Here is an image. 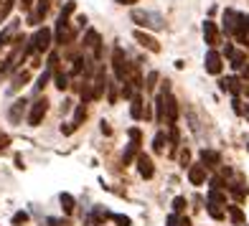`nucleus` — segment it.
<instances>
[{
	"label": "nucleus",
	"instance_id": "obj_1",
	"mask_svg": "<svg viewBox=\"0 0 249 226\" xmlns=\"http://www.w3.org/2000/svg\"><path fill=\"white\" fill-rule=\"evenodd\" d=\"M76 10V3L74 0H69V3H64V8H61V13H59V20H56V31H53V38H56V43L59 46H64V43H69L71 41V23H69V16Z\"/></svg>",
	"mask_w": 249,
	"mask_h": 226
},
{
	"label": "nucleus",
	"instance_id": "obj_2",
	"mask_svg": "<svg viewBox=\"0 0 249 226\" xmlns=\"http://www.w3.org/2000/svg\"><path fill=\"white\" fill-rule=\"evenodd\" d=\"M132 20L142 28H153V31H163L165 28V18L155 10H132Z\"/></svg>",
	"mask_w": 249,
	"mask_h": 226
},
{
	"label": "nucleus",
	"instance_id": "obj_3",
	"mask_svg": "<svg viewBox=\"0 0 249 226\" xmlns=\"http://www.w3.org/2000/svg\"><path fill=\"white\" fill-rule=\"evenodd\" d=\"M51 43H53V33H51V28H38V31L31 36V46H33V51H36V53L49 51V49H51Z\"/></svg>",
	"mask_w": 249,
	"mask_h": 226
},
{
	"label": "nucleus",
	"instance_id": "obj_4",
	"mask_svg": "<svg viewBox=\"0 0 249 226\" xmlns=\"http://www.w3.org/2000/svg\"><path fill=\"white\" fill-rule=\"evenodd\" d=\"M112 66H115L117 82L122 84L124 79H127V74H130V64H127V59H124V51L120 46H115V51H112Z\"/></svg>",
	"mask_w": 249,
	"mask_h": 226
},
{
	"label": "nucleus",
	"instance_id": "obj_5",
	"mask_svg": "<svg viewBox=\"0 0 249 226\" xmlns=\"http://www.w3.org/2000/svg\"><path fill=\"white\" fill-rule=\"evenodd\" d=\"M46 112H49V99H46V97H38V99L31 104V112H28V125H31V127L41 125V120L46 117Z\"/></svg>",
	"mask_w": 249,
	"mask_h": 226
},
{
	"label": "nucleus",
	"instance_id": "obj_6",
	"mask_svg": "<svg viewBox=\"0 0 249 226\" xmlns=\"http://www.w3.org/2000/svg\"><path fill=\"white\" fill-rule=\"evenodd\" d=\"M176 120H178V102H176V97L171 92H168L165 94V125L168 127H176Z\"/></svg>",
	"mask_w": 249,
	"mask_h": 226
},
{
	"label": "nucleus",
	"instance_id": "obj_7",
	"mask_svg": "<svg viewBox=\"0 0 249 226\" xmlns=\"http://www.w3.org/2000/svg\"><path fill=\"white\" fill-rule=\"evenodd\" d=\"M84 46L92 51V56L94 59H99L102 56V38H99V33L94 31V28H89L87 31V36H84Z\"/></svg>",
	"mask_w": 249,
	"mask_h": 226
},
{
	"label": "nucleus",
	"instance_id": "obj_8",
	"mask_svg": "<svg viewBox=\"0 0 249 226\" xmlns=\"http://www.w3.org/2000/svg\"><path fill=\"white\" fill-rule=\"evenodd\" d=\"M132 36H135V41H138L142 49H148V51H153V53H160V43H158V38L148 36L145 31H135Z\"/></svg>",
	"mask_w": 249,
	"mask_h": 226
},
{
	"label": "nucleus",
	"instance_id": "obj_9",
	"mask_svg": "<svg viewBox=\"0 0 249 226\" xmlns=\"http://www.w3.org/2000/svg\"><path fill=\"white\" fill-rule=\"evenodd\" d=\"M138 173H140L145 180H150V178L155 175V165H153V160H150V155H145V153L138 155Z\"/></svg>",
	"mask_w": 249,
	"mask_h": 226
},
{
	"label": "nucleus",
	"instance_id": "obj_10",
	"mask_svg": "<svg viewBox=\"0 0 249 226\" xmlns=\"http://www.w3.org/2000/svg\"><path fill=\"white\" fill-rule=\"evenodd\" d=\"M107 219H112V213H109L107 209H102V206H94L92 213H87L84 224H89V226H99V224H105Z\"/></svg>",
	"mask_w": 249,
	"mask_h": 226
},
{
	"label": "nucleus",
	"instance_id": "obj_11",
	"mask_svg": "<svg viewBox=\"0 0 249 226\" xmlns=\"http://www.w3.org/2000/svg\"><path fill=\"white\" fill-rule=\"evenodd\" d=\"M203 38H206V43H209L211 49L219 46L221 36H219V28H216V23H213V20H206V23H203Z\"/></svg>",
	"mask_w": 249,
	"mask_h": 226
},
{
	"label": "nucleus",
	"instance_id": "obj_12",
	"mask_svg": "<svg viewBox=\"0 0 249 226\" xmlns=\"http://www.w3.org/2000/svg\"><path fill=\"white\" fill-rule=\"evenodd\" d=\"M221 66H224V64H221V53L211 49V51L206 53V71H209V74H221Z\"/></svg>",
	"mask_w": 249,
	"mask_h": 226
},
{
	"label": "nucleus",
	"instance_id": "obj_13",
	"mask_svg": "<svg viewBox=\"0 0 249 226\" xmlns=\"http://www.w3.org/2000/svg\"><path fill=\"white\" fill-rule=\"evenodd\" d=\"M188 180L194 186H203V180H206V165L198 163V165H191L188 168Z\"/></svg>",
	"mask_w": 249,
	"mask_h": 226
},
{
	"label": "nucleus",
	"instance_id": "obj_14",
	"mask_svg": "<svg viewBox=\"0 0 249 226\" xmlns=\"http://www.w3.org/2000/svg\"><path fill=\"white\" fill-rule=\"evenodd\" d=\"M130 115H132V120H145V102L140 94H135L130 99Z\"/></svg>",
	"mask_w": 249,
	"mask_h": 226
},
{
	"label": "nucleus",
	"instance_id": "obj_15",
	"mask_svg": "<svg viewBox=\"0 0 249 226\" xmlns=\"http://www.w3.org/2000/svg\"><path fill=\"white\" fill-rule=\"evenodd\" d=\"M46 13H49V0H38V8L33 13H28V23H41L46 18Z\"/></svg>",
	"mask_w": 249,
	"mask_h": 226
},
{
	"label": "nucleus",
	"instance_id": "obj_16",
	"mask_svg": "<svg viewBox=\"0 0 249 226\" xmlns=\"http://www.w3.org/2000/svg\"><path fill=\"white\" fill-rule=\"evenodd\" d=\"M28 82H31V74H28L26 69H20V71L13 76V84H10V92H13V94H16V92H20V89H23Z\"/></svg>",
	"mask_w": 249,
	"mask_h": 226
},
{
	"label": "nucleus",
	"instance_id": "obj_17",
	"mask_svg": "<svg viewBox=\"0 0 249 226\" xmlns=\"http://www.w3.org/2000/svg\"><path fill=\"white\" fill-rule=\"evenodd\" d=\"M219 84H221L224 92H231V94H239L242 92V82L236 76H226V79H221Z\"/></svg>",
	"mask_w": 249,
	"mask_h": 226
},
{
	"label": "nucleus",
	"instance_id": "obj_18",
	"mask_svg": "<svg viewBox=\"0 0 249 226\" xmlns=\"http://www.w3.org/2000/svg\"><path fill=\"white\" fill-rule=\"evenodd\" d=\"M201 163L206 165V168H216L221 163V155L213 153V150H201Z\"/></svg>",
	"mask_w": 249,
	"mask_h": 226
},
{
	"label": "nucleus",
	"instance_id": "obj_19",
	"mask_svg": "<svg viewBox=\"0 0 249 226\" xmlns=\"http://www.w3.org/2000/svg\"><path fill=\"white\" fill-rule=\"evenodd\" d=\"M23 112H26V99H18L16 104L10 107V112H8L10 122H20V117H23Z\"/></svg>",
	"mask_w": 249,
	"mask_h": 226
},
{
	"label": "nucleus",
	"instance_id": "obj_20",
	"mask_svg": "<svg viewBox=\"0 0 249 226\" xmlns=\"http://www.w3.org/2000/svg\"><path fill=\"white\" fill-rule=\"evenodd\" d=\"M16 31H18V23H10V26H8V31L0 33V49H3L10 38H18V36H16Z\"/></svg>",
	"mask_w": 249,
	"mask_h": 226
},
{
	"label": "nucleus",
	"instance_id": "obj_21",
	"mask_svg": "<svg viewBox=\"0 0 249 226\" xmlns=\"http://www.w3.org/2000/svg\"><path fill=\"white\" fill-rule=\"evenodd\" d=\"M59 201H61L64 213H74V196H71V193H61V196H59Z\"/></svg>",
	"mask_w": 249,
	"mask_h": 226
},
{
	"label": "nucleus",
	"instance_id": "obj_22",
	"mask_svg": "<svg viewBox=\"0 0 249 226\" xmlns=\"http://www.w3.org/2000/svg\"><path fill=\"white\" fill-rule=\"evenodd\" d=\"M28 211H16L13 213V219H10V224H13V226H26L28 224Z\"/></svg>",
	"mask_w": 249,
	"mask_h": 226
},
{
	"label": "nucleus",
	"instance_id": "obj_23",
	"mask_svg": "<svg viewBox=\"0 0 249 226\" xmlns=\"http://www.w3.org/2000/svg\"><path fill=\"white\" fill-rule=\"evenodd\" d=\"M226 209H229V216H231L234 224H244V213H242L239 206H226Z\"/></svg>",
	"mask_w": 249,
	"mask_h": 226
},
{
	"label": "nucleus",
	"instance_id": "obj_24",
	"mask_svg": "<svg viewBox=\"0 0 249 226\" xmlns=\"http://www.w3.org/2000/svg\"><path fill=\"white\" fill-rule=\"evenodd\" d=\"M153 150H155V153H163V150H165V135H163V132H158L155 138H153Z\"/></svg>",
	"mask_w": 249,
	"mask_h": 226
},
{
	"label": "nucleus",
	"instance_id": "obj_25",
	"mask_svg": "<svg viewBox=\"0 0 249 226\" xmlns=\"http://www.w3.org/2000/svg\"><path fill=\"white\" fill-rule=\"evenodd\" d=\"M206 211H209V216H211V219H216V221L224 219V211L219 209V203H206Z\"/></svg>",
	"mask_w": 249,
	"mask_h": 226
},
{
	"label": "nucleus",
	"instance_id": "obj_26",
	"mask_svg": "<svg viewBox=\"0 0 249 226\" xmlns=\"http://www.w3.org/2000/svg\"><path fill=\"white\" fill-rule=\"evenodd\" d=\"M16 0H3V5H0V20H5L10 16V10H13Z\"/></svg>",
	"mask_w": 249,
	"mask_h": 226
},
{
	"label": "nucleus",
	"instance_id": "obj_27",
	"mask_svg": "<svg viewBox=\"0 0 249 226\" xmlns=\"http://www.w3.org/2000/svg\"><path fill=\"white\" fill-rule=\"evenodd\" d=\"M51 71H53V69H49V66H46V71H43V74L38 76V82H36V92H41V89L49 84V79H51Z\"/></svg>",
	"mask_w": 249,
	"mask_h": 226
},
{
	"label": "nucleus",
	"instance_id": "obj_28",
	"mask_svg": "<svg viewBox=\"0 0 249 226\" xmlns=\"http://www.w3.org/2000/svg\"><path fill=\"white\" fill-rule=\"evenodd\" d=\"M56 87H59L61 92H64L66 87H69V76H66L64 71H59V69H56Z\"/></svg>",
	"mask_w": 249,
	"mask_h": 226
},
{
	"label": "nucleus",
	"instance_id": "obj_29",
	"mask_svg": "<svg viewBox=\"0 0 249 226\" xmlns=\"http://www.w3.org/2000/svg\"><path fill=\"white\" fill-rule=\"evenodd\" d=\"M84 117H87V107H84V102H82V104L76 107V115H74V125L79 127V125H82V122H84Z\"/></svg>",
	"mask_w": 249,
	"mask_h": 226
},
{
	"label": "nucleus",
	"instance_id": "obj_30",
	"mask_svg": "<svg viewBox=\"0 0 249 226\" xmlns=\"http://www.w3.org/2000/svg\"><path fill=\"white\" fill-rule=\"evenodd\" d=\"M155 84H158V71H150L148 79H145V89H148V92H153Z\"/></svg>",
	"mask_w": 249,
	"mask_h": 226
},
{
	"label": "nucleus",
	"instance_id": "obj_31",
	"mask_svg": "<svg viewBox=\"0 0 249 226\" xmlns=\"http://www.w3.org/2000/svg\"><path fill=\"white\" fill-rule=\"evenodd\" d=\"M112 221H115L117 226H132V221L127 216H122V213H112Z\"/></svg>",
	"mask_w": 249,
	"mask_h": 226
},
{
	"label": "nucleus",
	"instance_id": "obj_32",
	"mask_svg": "<svg viewBox=\"0 0 249 226\" xmlns=\"http://www.w3.org/2000/svg\"><path fill=\"white\" fill-rule=\"evenodd\" d=\"M183 209H186V198H183V196H176V198H173V211L180 213Z\"/></svg>",
	"mask_w": 249,
	"mask_h": 226
},
{
	"label": "nucleus",
	"instance_id": "obj_33",
	"mask_svg": "<svg viewBox=\"0 0 249 226\" xmlns=\"http://www.w3.org/2000/svg\"><path fill=\"white\" fill-rule=\"evenodd\" d=\"M107 92H109V104H115L117 102V84H109Z\"/></svg>",
	"mask_w": 249,
	"mask_h": 226
},
{
	"label": "nucleus",
	"instance_id": "obj_34",
	"mask_svg": "<svg viewBox=\"0 0 249 226\" xmlns=\"http://www.w3.org/2000/svg\"><path fill=\"white\" fill-rule=\"evenodd\" d=\"M46 224H49V226H69V224H66V219H56V216L46 219Z\"/></svg>",
	"mask_w": 249,
	"mask_h": 226
},
{
	"label": "nucleus",
	"instance_id": "obj_35",
	"mask_svg": "<svg viewBox=\"0 0 249 226\" xmlns=\"http://www.w3.org/2000/svg\"><path fill=\"white\" fill-rule=\"evenodd\" d=\"M74 130H76L74 122H66V125H61V135H71Z\"/></svg>",
	"mask_w": 249,
	"mask_h": 226
},
{
	"label": "nucleus",
	"instance_id": "obj_36",
	"mask_svg": "<svg viewBox=\"0 0 249 226\" xmlns=\"http://www.w3.org/2000/svg\"><path fill=\"white\" fill-rule=\"evenodd\" d=\"M188 163H191V153H188V150H183V153H180V165L186 168ZM188 168H191V165H188Z\"/></svg>",
	"mask_w": 249,
	"mask_h": 226
},
{
	"label": "nucleus",
	"instance_id": "obj_37",
	"mask_svg": "<svg viewBox=\"0 0 249 226\" xmlns=\"http://www.w3.org/2000/svg\"><path fill=\"white\" fill-rule=\"evenodd\" d=\"M33 3H36V0H20V8H23L26 13H31V8H33Z\"/></svg>",
	"mask_w": 249,
	"mask_h": 226
},
{
	"label": "nucleus",
	"instance_id": "obj_38",
	"mask_svg": "<svg viewBox=\"0 0 249 226\" xmlns=\"http://www.w3.org/2000/svg\"><path fill=\"white\" fill-rule=\"evenodd\" d=\"M168 226H178L180 224V219H178V213H171V216H168V221H165Z\"/></svg>",
	"mask_w": 249,
	"mask_h": 226
},
{
	"label": "nucleus",
	"instance_id": "obj_39",
	"mask_svg": "<svg viewBox=\"0 0 249 226\" xmlns=\"http://www.w3.org/2000/svg\"><path fill=\"white\" fill-rule=\"evenodd\" d=\"M234 112H236V115H244V107H242L239 99H234Z\"/></svg>",
	"mask_w": 249,
	"mask_h": 226
},
{
	"label": "nucleus",
	"instance_id": "obj_40",
	"mask_svg": "<svg viewBox=\"0 0 249 226\" xmlns=\"http://www.w3.org/2000/svg\"><path fill=\"white\" fill-rule=\"evenodd\" d=\"M8 142H10L8 135H0V150H5V148H8Z\"/></svg>",
	"mask_w": 249,
	"mask_h": 226
},
{
	"label": "nucleus",
	"instance_id": "obj_41",
	"mask_svg": "<svg viewBox=\"0 0 249 226\" xmlns=\"http://www.w3.org/2000/svg\"><path fill=\"white\" fill-rule=\"evenodd\" d=\"M76 26L84 28V26H87V16H79V18H76Z\"/></svg>",
	"mask_w": 249,
	"mask_h": 226
},
{
	"label": "nucleus",
	"instance_id": "obj_42",
	"mask_svg": "<svg viewBox=\"0 0 249 226\" xmlns=\"http://www.w3.org/2000/svg\"><path fill=\"white\" fill-rule=\"evenodd\" d=\"M120 5H132V3H140V0H117Z\"/></svg>",
	"mask_w": 249,
	"mask_h": 226
},
{
	"label": "nucleus",
	"instance_id": "obj_43",
	"mask_svg": "<svg viewBox=\"0 0 249 226\" xmlns=\"http://www.w3.org/2000/svg\"><path fill=\"white\" fill-rule=\"evenodd\" d=\"M102 132H105V135H109V132H112V127L107 125V122H102Z\"/></svg>",
	"mask_w": 249,
	"mask_h": 226
},
{
	"label": "nucleus",
	"instance_id": "obj_44",
	"mask_svg": "<svg viewBox=\"0 0 249 226\" xmlns=\"http://www.w3.org/2000/svg\"><path fill=\"white\" fill-rule=\"evenodd\" d=\"M178 226H191V219H186V216H183V219H180V224H178Z\"/></svg>",
	"mask_w": 249,
	"mask_h": 226
},
{
	"label": "nucleus",
	"instance_id": "obj_45",
	"mask_svg": "<svg viewBox=\"0 0 249 226\" xmlns=\"http://www.w3.org/2000/svg\"><path fill=\"white\" fill-rule=\"evenodd\" d=\"M247 97H249V87H247Z\"/></svg>",
	"mask_w": 249,
	"mask_h": 226
},
{
	"label": "nucleus",
	"instance_id": "obj_46",
	"mask_svg": "<svg viewBox=\"0 0 249 226\" xmlns=\"http://www.w3.org/2000/svg\"><path fill=\"white\" fill-rule=\"evenodd\" d=\"M0 5H3V0H0Z\"/></svg>",
	"mask_w": 249,
	"mask_h": 226
},
{
	"label": "nucleus",
	"instance_id": "obj_47",
	"mask_svg": "<svg viewBox=\"0 0 249 226\" xmlns=\"http://www.w3.org/2000/svg\"><path fill=\"white\" fill-rule=\"evenodd\" d=\"M247 150H249V145H247Z\"/></svg>",
	"mask_w": 249,
	"mask_h": 226
}]
</instances>
